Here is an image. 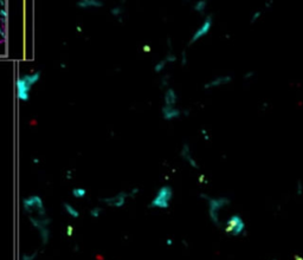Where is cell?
<instances>
[{"label": "cell", "instance_id": "6da1fadb", "mask_svg": "<svg viewBox=\"0 0 303 260\" xmlns=\"http://www.w3.org/2000/svg\"><path fill=\"white\" fill-rule=\"evenodd\" d=\"M200 199H202L206 205H207V215L210 221L215 226V227H221L223 222L220 219V213L230 206L231 203V199L227 198L225 195H220V196H210L208 194L201 193Z\"/></svg>", "mask_w": 303, "mask_h": 260}, {"label": "cell", "instance_id": "7a4b0ae2", "mask_svg": "<svg viewBox=\"0 0 303 260\" xmlns=\"http://www.w3.org/2000/svg\"><path fill=\"white\" fill-rule=\"evenodd\" d=\"M173 188L168 185H164L161 186L154 198L152 199L150 203H149V208H154V209H167L173 200Z\"/></svg>", "mask_w": 303, "mask_h": 260}, {"label": "cell", "instance_id": "3957f363", "mask_svg": "<svg viewBox=\"0 0 303 260\" xmlns=\"http://www.w3.org/2000/svg\"><path fill=\"white\" fill-rule=\"evenodd\" d=\"M223 226H224V231L227 235L235 236V238L245 235V232H246V223L241 214L230 215Z\"/></svg>", "mask_w": 303, "mask_h": 260}, {"label": "cell", "instance_id": "277c9868", "mask_svg": "<svg viewBox=\"0 0 303 260\" xmlns=\"http://www.w3.org/2000/svg\"><path fill=\"white\" fill-rule=\"evenodd\" d=\"M29 221L33 228L38 231L40 241L43 245H47L51 238V231H50V225L52 220L49 216H33L29 215Z\"/></svg>", "mask_w": 303, "mask_h": 260}, {"label": "cell", "instance_id": "5b68a950", "mask_svg": "<svg viewBox=\"0 0 303 260\" xmlns=\"http://www.w3.org/2000/svg\"><path fill=\"white\" fill-rule=\"evenodd\" d=\"M22 205H23L24 212L27 213V215H32L34 213L36 216H47L46 215V209H45V206H44V201L37 194L30 195V196L23 199Z\"/></svg>", "mask_w": 303, "mask_h": 260}, {"label": "cell", "instance_id": "8992f818", "mask_svg": "<svg viewBox=\"0 0 303 260\" xmlns=\"http://www.w3.org/2000/svg\"><path fill=\"white\" fill-rule=\"evenodd\" d=\"M212 27H213V17H212V14H208V16H206V17L204 18L202 23L198 26V29H197V30L193 32V34L191 36V39H190V42H188V45H193V44H195L197 42H199V40H201L202 38H205L206 36H208V33L211 32Z\"/></svg>", "mask_w": 303, "mask_h": 260}, {"label": "cell", "instance_id": "52a82bcc", "mask_svg": "<svg viewBox=\"0 0 303 260\" xmlns=\"http://www.w3.org/2000/svg\"><path fill=\"white\" fill-rule=\"evenodd\" d=\"M129 192H126V191H122V192H118L117 194L115 195H111V196H107V198H102L101 201L109 206V207H113V208H121L126 205L127 200L129 199Z\"/></svg>", "mask_w": 303, "mask_h": 260}, {"label": "cell", "instance_id": "ba28073f", "mask_svg": "<svg viewBox=\"0 0 303 260\" xmlns=\"http://www.w3.org/2000/svg\"><path fill=\"white\" fill-rule=\"evenodd\" d=\"M232 82V76L231 74H219L215 76L213 78H211L210 80H207L204 85L205 90H213V89H219L221 86L229 85Z\"/></svg>", "mask_w": 303, "mask_h": 260}, {"label": "cell", "instance_id": "9c48e42d", "mask_svg": "<svg viewBox=\"0 0 303 260\" xmlns=\"http://www.w3.org/2000/svg\"><path fill=\"white\" fill-rule=\"evenodd\" d=\"M17 97L22 102H27L30 100V90L31 86L25 80V78L22 76L17 79Z\"/></svg>", "mask_w": 303, "mask_h": 260}, {"label": "cell", "instance_id": "30bf717a", "mask_svg": "<svg viewBox=\"0 0 303 260\" xmlns=\"http://www.w3.org/2000/svg\"><path fill=\"white\" fill-rule=\"evenodd\" d=\"M180 157H181L191 168H193V169H199V168H200L198 161L195 160V157H194L193 154H192V149H191V147H190L188 143H184V144H182V148H181V150H180Z\"/></svg>", "mask_w": 303, "mask_h": 260}, {"label": "cell", "instance_id": "8fae6325", "mask_svg": "<svg viewBox=\"0 0 303 260\" xmlns=\"http://www.w3.org/2000/svg\"><path fill=\"white\" fill-rule=\"evenodd\" d=\"M161 114H162V117L164 120L166 121H173V120H178L181 115H182V111L177 108V107H172V105H164L161 108Z\"/></svg>", "mask_w": 303, "mask_h": 260}, {"label": "cell", "instance_id": "7c38bea8", "mask_svg": "<svg viewBox=\"0 0 303 260\" xmlns=\"http://www.w3.org/2000/svg\"><path fill=\"white\" fill-rule=\"evenodd\" d=\"M76 5H77L78 9H82V10L100 9V7H103V1H100V0H80Z\"/></svg>", "mask_w": 303, "mask_h": 260}, {"label": "cell", "instance_id": "4fadbf2b", "mask_svg": "<svg viewBox=\"0 0 303 260\" xmlns=\"http://www.w3.org/2000/svg\"><path fill=\"white\" fill-rule=\"evenodd\" d=\"M164 102H165L164 105H172V107H175V105H177L178 95H177V92H175L174 89H172V88H167V89H166L165 95H164Z\"/></svg>", "mask_w": 303, "mask_h": 260}, {"label": "cell", "instance_id": "5bb4252c", "mask_svg": "<svg viewBox=\"0 0 303 260\" xmlns=\"http://www.w3.org/2000/svg\"><path fill=\"white\" fill-rule=\"evenodd\" d=\"M207 6H208L207 0H198V1H195L194 5H193V11L199 13V14H204L207 10Z\"/></svg>", "mask_w": 303, "mask_h": 260}, {"label": "cell", "instance_id": "9a60e30c", "mask_svg": "<svg viewBox=\"0 0 303 260\" xmlns=\"http://www.w3.org/2000/svg\"><path fill=\"white\" fill-rule=\"evenodd\" d=\"M63 208H64L65 213L67 215H70L71 218H73V219H78L80 218V212L76 209L72 205H70L69 202H63Z\"/></svg>", "mask_w": 303, "mask_h": 260}, {"label": "cell", "instance_id": "2e32d148", "mask_svg": "<svg viewBox=\"0 0 303 260\" xmlns=\"http://www.w3.org/2000/svg\"><path fill=\"white\" fill-rule=\"evenodd\" d=\"M71 194L75 199H83L87 196V189L83 187H75L71 191Z\"/></svg>", "mask_w": 303, "mask_h": 260}, {"label": "cell", "instance_id": "e0dca14e", "mask_svg": "<svg viewBox=\"0 0 303 260\" xmlns=\"http://www.w3.org/2000/svg\"><path fill=\"white\" fill-rule=\"evenodd\" d=\"M123 12H124V7H123V6H121V5L114 6V7L110 10V13H111V16H114V17H115V18H117V19L120 18V21H122L121 17H122Z\"/></svg>", "mask_w": 303, "mask_h": 260}, {"label": "cell", "instance_id": "ac0fdd59", "mask_svg": "<svg viewBox=\"0 0 303 260\" xmlns=\"http://www.w3.org/2000/svg\"><path fill=\"white\" fill-rule=\"evenodd\" d=\"M262 17H263V11H261V10L255 11V12L251 14V17H250V24H251V25L257 24V23L261 20Z\"/></svg>", "mask_w": 303, "mask_h": 260}, {"label": "cell", "instance_id": "d6986e66", "mask_svg": "<svg viewBox=\"0 0 303 260\" xmlns=\"http://www.w3.org/2000/svg\"><path fill=\"white\" fill-rule=\"evenodd\" d=\"M167 64H168L167 60H166L165 58H162L161 60H159V62L154 65V71L158 72V73H159V72H162V71L165 70V67L167 66Z\"/></svg>", "mask_w": 303, "mask_h": 260}, {"label": "cell", "instance_id": "ffe728a7", "mask_svg": "<svg viewBox=\"0 0 303 260\" xmlns=\"http://www.w3.org/2000/svg\"><path fill=\"white\" fill-rule=\"evenodd\" d=\"M101 213H102V208H101L100 206H95V207H93V208L90 209V212H89L90 216H91V218H94V219L100 218Z\"/></svg>", "mask_w": 303, "mask_h": 260}, {"label": "cell", "instance_id": "44dd1931", "mask_svg": "<svg viewBox=\"0 0 303 260\" xmlns=\"http://www.w3.org/2000/svg\"><path fill=\"white\" fill-rule=\"evenodd\" d=\"M37 255H38V252L36 251V252H33V253H25V254H23L22 256H20V260H36V258H37Z\"/></svg>", "mask_w": 303, "mask_h": 260}, {"label": "cell", "instance_id": "7402d4cb", "mask_svg": "<svg viewBox=\"0 0 303 260\" xmlns=\"http://www.w3.org/2000/svg\"><path fill=\"white\" fill-rule=\"evenodd\" d=\"M165 59L167 60V63L168 64H173V63H175L177 62V56H175V53H173L172 51H169L167 54H166V57H165Z\"/></svg>", "mask_w": 303, "mask_h": 260}, {"label": "cell", "instance_id": "603a6c76", "mask_svg": "<svg viewBox=\"0 0 303 260\" xmlns=\"http://www.w3.org/2000/svg\"><path fill=\"white\" fill-rule=\"evenodd\" d=\"M7 18H9L7 11H6L5 9H1V10H0V21H1L3 26L6 24V21H7Z\"/></svg>", "mask_w": 303, "mask_h": 260}, {"label": "cell", "instance_id": "cb8c5ba5", "mask_svg": "<svg viewBox=\"0 0 303 260\" xmlns=\"http://www.w3.org/2000/svg\"><path fill=\"white\" fill-rule=\"evenodd\" d=\"M180 63H181V66H186L187 63H188V58H187V52L184 50L181 52V57H180Z\"/></svg>", "mask_w": 303, "mask_h": 260}, {"label": "cell", "instance_id": "d4e9b609", "mask_svg": "<svg viewBox=\"0 0 303 260\" xmlns=\"http://www.w3.org/2000/svg\"><path fill=\"white\" fill-rule=\"evenodd\" d=\"M255 77H256V72H255V71H248V72L244 73V76H243L244 80H251V79H253Z\"/></svg>", "mask_w": 303, "mask_h": 260}, {"label": "cell", "instance_id": "484cf974", "mask_svg": "<svg viewBox=\"0 0 303 260\" xmlns=\"http://www.w3.org/2000/svg\"><path fill=\"white\" fill-rule=\"evenodd\" d=\"M296 193H297V195L303 194V182L301 180H298L297 183H296Z\"/></svg>", "mask_w": 303, "mask_h": 260}, {"label": "cell", "instance_id": "4316f807", "mask_svg": "<svg viewBox=\"0 0 303 260\" xmlns=\"http://www.w3.org/2000/svg\"><path fill=\"white\" fill-rule=\"evenodd\" d=\"M168 80H169V76L168 74H166V76H164L161 78V88H166V86L168 85Z\"/></svg>", "mask_w": 303, "mask_h": 260}, {"label": "cell", "instance_id": "83f0119b", "mask_svg": "<svg viewBox=\"0 0 303 260\" xmlns=\"http://www.w3.org/2000/svg\"><path fill=\"white\" fill-rule=\"evenodd\" d=\"M139 192H140V189H139L137 187H134V188H131V189L129 191V196H130V198H135V196L139 194Z\"/></svg>", "mask_w": 303, "mask_h": 260}, {"label": "cell", "instance_id": "f1b7e54d", "mask_svg": "<svg viewBox=\"0 0 303 260\" xmlns=\"http://www.w3.org/2000/svg\"><path fill=\"white\" fill-rule=\"evenodd\" d=\"M272 5H274L272 0H268V1H265V4H264L265 10H271V9H272Z\"/></svg>", "mask_w": 303, "mask_h": 260}, {"label": "cell", "instance_id": "f546056e", "mask_svg": "<svg viewBox=\"0 0 303 260\" xmlns=\"http://www.w3.org/2000/svg\"><path fill=\"white\" fill-rule=\"evenodd\" d=\"M72 234H73V227H72L71 225L66 226V235H67V236H71Z\"/></svg>", "mask_w": 303, "mask_h": 260}, {"label": "cell", "instance_id": "4dcf8cb0", "mask_svg": "<svg viewBox=\"0 0 303 260\" xmlns=\"http://www.w3.org/2000/svg\"><path fill=\"white\" fill-rule=\"evenodd\" d=\"M142 51H143V52H150V51H152L150 45H148V44L143 45V46H142Z\"/></svg>", "mask_w": 303, "mask_h": 260}, {"label": "cell", "instance_id": "1f68e13d", "mask_svg": "<svg viewBox=\"0 0 303 260\" xmlns=\"http://www.w3.org/2000/svg\"><path fill=\"white\" fill-rule=\"evenodd\" d=\"M201 133H202V135H205V140H210V136L207 135V131H206L205 129H202V130H201Z\"/></svg>", "mask_w": 303, "mask_h": 260}, {"label": "cell", "instance_id": "d6a6232c", "mask_svg": "<svg viewBox=\"0 0 303 260\" xmlns=\"http://www.w3.org/2000/svg\"><path fill=\"white\" fill-rule=\"evenodd\" d=\"M0 37L5 38V33H4V31H3V25H0Z\"/></svg>", "mask_w": 303, "mask_h": 260}, {"label": "cell", "instance_id": "836d02e7", "mask_svg": "<svg viewBox=\"0 0 303 260\" xmlns=\"http://www.w3.org/2000/svg\"><path fill=\"white\" fill-rule=\"evenodd\" d=\"M294 260H303V256L296 254V255H294Z\"/></svg>", "mask_w": 303, "mask_h": 260}, {"label": "cell", "instance_id": "e575fe53", "mask_svg": "<svg viewBox=\"0 0 303 260\" xmlns=\"http://www.w3.org/2000/svg\"><path fill=\"white\" fill-rule=\"evenodd\" d=\"M205 181V175H200L199 176V182L201 183V182H204Z\"/></svg>", "mask_w": 303, "mask_h": 260}, {"label": "cell", "instance_id": "d590c367", "mask_svg": "<svg viewBox=\"0 0 303 260\" xmlns=\"http://www.w3.org/2000/svg\"><path fill=\"white\" fill-rule=\"evenodd\" d=\"M166 242H167V245H168V246H171V245L173 244V240H172V239H167V241H166Z\"/></svg>", "mask_w": 303, "mask_h": 260}, {"label": "cell", "instance_id": "8d00e7d4", "mask_svg": "<svg viewBox=\"0 0 303 260\" xmlns=\"http://www.w3.org/2000/svg\"><path fill=\"white\" fill-rule=\"evenodd\" d=\"M5 4H6V3L4 1V0H0V5H1V7H3V9H5V6H4Z\"/></svg>", "mask_w": 303, "mask_h": 260}, {"label": "cell", "instance_id": "74e56055", "mask_svg": "<svg viewBox=\"0 0 303 260\" xmlns=\"http://www.w3.org/2000/svg\"><path fill=\"white\" fill-rule=\"evenodd\" d=\"M77 31H78V32H82V27H80V26H77Z\"/></svg>", "mask_w": 303, "mask_h": 260}, {"label": "cell", "instance_id": "f35d334b", "mask_svg": "<svg viewBox=\"0 0 303 260\" xmlns=\"http://www.w3.org/2000/svg\"><path fill=\"white\" fill-rule=\"evenodd\" d=\"M33 162H34V163H38V162H39V160H38V158H34V160H33Z\"/></svg>", "mask_w": 303, "mask_h": 260}]
</instances>
